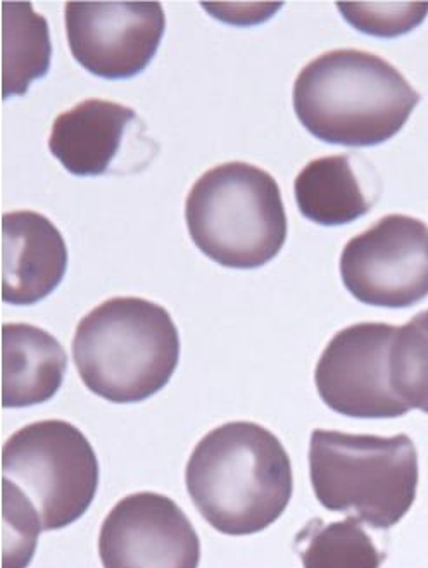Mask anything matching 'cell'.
I'll list each match as a JSON object with an SVG mask.
<instances>
[{"mask_svg":"<svg viewBox=\"0 0 428 568\" xmlns=\"http://www.w3.org/2000/svg\"><path fill=\"white\" fill-rule=\"evenodd\" d=\"M198 514L225 536L273 526L293 498V465L275 434L254 422H228L198 440L185 470Z\"/></svg>","mask_w":428,"mask_h":568,"instance_id":"1","label":"cell"},{"mask_svg":"<svg viewBox=\"0 0 428 568\" xmlns=\"http://www.w3.org/2000/svg\"><path fill=\"white\" fill-rule=\"evenodd\" d=\"M293 99L304 129L318 141L370 148L401 132L420 94L380 55L335 49L299 71Z\"/></svg>","mask_w":428,"mask_h":568,"instance_id":"2","label":"cell"},{"mask_svg":"<svg viewBox=\"0 0 428 568\" xmlns=\"http://www.w3.org/2000/svg\"><path fill=\"white\" fill-rule=\"evenodd\" d=\"M73 362L86 389L105 402H145L175 374L179 328L160 304L113 297L80 320Z\"/></svg>","mask_w":428,"mask_h":568,"instance_id":"3","label":"cell"},{"mask_svg":"<svg viewBox=\"0 0 428 568\" xmlns=\"http://www.w3.org/2000/svg\"><path fill=\"white\" fill-rule=\"evenodd\" d=\"M309 479L327 510L374 529H390L417 499V448L406 434L380 437L316 428L309 443Z\"/></svg>","mask_w":428,"mask_h":568,"instance_id":"4","label":"cell"},{"mask_svg":"<svg viewBox=\"0 0 428 568\" xmlns=\"http://www.w3.org/2000/svg\"><path fill=\"white\" fill-rule=\"evenodd\" d=\"M185 222L197 250L225 268H259L287 241L277 180L244 161L218 164L198 176L185 201Z\"/></svg>","mask_w":428,"mask_h":568,"instance_id":"5","label":"cell"},{"mask_svg":"<svg viewBox=\"0 0 428 568\" xmlns=\"http://www.w3.org/2000/svg\"><path fill=\"white\" fill-rule=\"evenodd\" d=\"M2 477L24 490L42 530H61L80 520L98 495V455L70 422H35L4 444Z\"/></svg>","mask_w":428,"mask_h":568,"instance_id":"6","label":"cell"},{"mask_svg":"<svg viewBox=\"0 0 428 568\" xmlns=\"http://www.w3.org/2000/svg\"><path fill=\"white\" fill-rule=\"evenodd\" d=\"M340 275L350 296L378 308H409L428 296V226L406 214L384 219L347 242Z\"/></svg>","mask_w":428,"mask_h":568,"instance_id":"7","label":"cell"},{"mask_svg":"<svg viewBox=\"0 0 428 568\" xmlns=\"http://www.w3.org/2000/svg\"><path fill=\"white\" fill-rule=\"evenodd\" d=\"M397 327L356 324L337 332L316 363L322 402L344 417L363 420L405 417L408 406L390 384V349Z\"/></svg>","mask_w":428,"mask_h":568,"instance_id":"8","label":"cell"},{"mask_svg":"<svg viewBox=\"0 0 428 568\" xmlns=\"http://www.w3.org/2000/svg\"><path fill=\"white\" fill-rule=\"evenodd\" d=\"M73 58L102 79H132L156 55L166 28L160 2H68Z\"/></svg>","mask_w":428,"mask_h":568,"instance_id":"9","label":"cell"},{"mask_svg":"<svg viewBox=\"0 0 428 568\" xmlns=\"http://www.w3.org/2000/svg\"><path fill=\"white\" fill-rule=\"evenodd\" d=\"M99 557L104 568H198L201 539L172 498L144 490L102 521Z\"/></svg>","mask_w":428,"mask_h":568,"instance_id":"10","label":"cell"},{"mask_svg":"<svg viewBox=\"0 0 428 568\" xmlns=\"http://www.w3.org/2000/svg\"><path fill=\"white\" fill-rule=\"evenodd\" d=\"M149 141L129 105L85 99L52 123L49 149L68 172L79 176L125 173L123 154L132 156V142Z\"/></svg>","mask_w":428,"mask_h":568,"instance_id":"11","label":"cell"},{"mask_svg":"<svg viewBox=\"0 0 428 568\" xmlns=\"http://www.w3.org/2000/svg\"><path fill=\"white\" fill-rule=\"evenodd\" d=\"M68 270V247L54 223L35 211L2 219V300L32 306L54 293Z\"/></svg>","mask_w":428,"mask_h":568,"instance_id":"12","label":"cell"},{"mask_svg":"<svg viewBox=\"0 0 428 568\" xmlns=\"http://www.w3.org/2000/svg\"><path fill=\"white\" fill-rule=\"evenodd\" d=\"M294 194L304 219L325 226L346 225L377 203L380 182L365 158L337 154L309 161L297 175Z\"/></svg>","mask_w":428,"mask_h":568,"instance_id":"13","label":"cell"},{"mask_svg":"<svg viewBox=\"0 0 428 568\" xmlns=\"http://www.w3.org/2000/svg\"><path fill=\"white\" fill-rule=\"evenodd\" d=\"M64 347L48 331L28 324L2 327V406L28 408L58 394L67 375Z\"/></svg>","mask_w":428,"mask_h":568,"instance_id":"14","label":"cell"},{"mask_svg":"<svg viewBox=\"0 0 428 568\" xmlns=\"http://www.w3.org/2000/svg\"><path fill=\"white\" fill-rule=\"evenodd\" d=\"M51 36L45 18L30 2L2 4V92L4 99L27 94L33 80L51 67Z\"/></svg>","mask_w":428,"mask_h":568,"instance_id":"15","label":"cell"},{"mask_svg":"<svg viewBox=\"0 0 428 568\" xmlns=\"http://www.w3.org/2000/svg\"><path fill=\"white\" fill-rule=\"evenodd\" d=\"M294 551L303 568H380L387 558L355 517L332 524L313 518L297 532Z\"/></svg>","mask_w":428,"mask_h":568,"instance_id":"16","label":"cell"},{"mask_svg":"<svg viewBox=\"0 0 428 568\" xmlns=\"http://www.w3.org/2000/svg\"><path fill=\"white\" fill-rule=\"evenodd\" d=\"M390 384L409 409L428 415V310L397 327L390 349Z\"/></svg>","mask_w":428,"mask_h":568,"instance_id":"17","label":"cell"},{"mask_svg":"<svg viewBox=\"0 0 428 568\" xmlns=\"http://www.w3.org/2000/svg\"><path fill=\"white\" fill-rule=\"evenodd\" d=\"M4 568L32 564L42 521L23 490L4 479Z\"/></svg>","mask_w":428,"mask_h":568,"instance_id":"18","label":"cell"},{"mask_svg":"<svg viewBox=\"0 0 428 568\" xmlns=\"http://www.w3.org/2000/svg\"><path fill=\"white\" fill-rule=\"evenodd\" d=\"M337 9L359 32L375 37H397L411 32L425 20L428 4L418 2H381V4H344Z\"/></svg>","mask_w":428,"mask_h":568,"instance_id":"19","label":"cell"}]
</instances>
